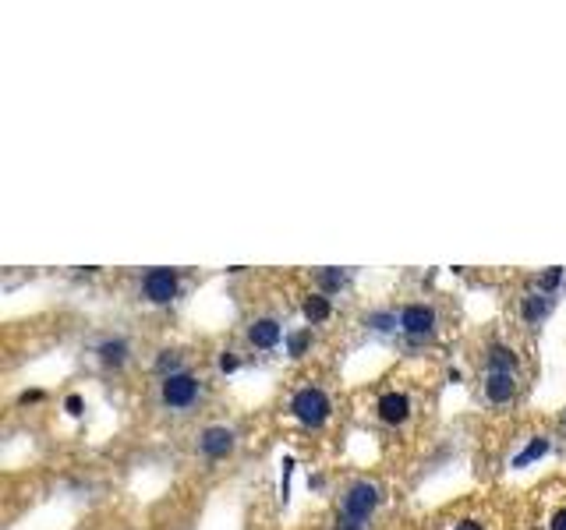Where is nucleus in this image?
I'll use <instances>...</instances> for the list:
<instances>
[{
  "label": "nucleus",
  "mask_w": 566,
  "mask_h": 530,
  "mask_svg": "<svg viewBox=\"0 0 566 530\" xmlns=\"http://www.w3.org/2000/svg\"><path fill=\"white\" fill-rule=\"evenodd\" d=\"M291 414L305 424V428H319L330 421V396L323 389H298L294 400H291Z\"/></svg>",
  "instance_id": "nucleus-1"
},
{
  "label": "nucleus",
  "mask_w": 566,
  "mask_h": 530,
  "mask_svg": "<svg viewBox=\"0 0 566 530\" xmlns=\"http://www.w3.org/2000/svg\"><path fill=\"white\" fill-rule=\"evenodd\" d=\"M400 329H404V336L411 343H421V340H428L435 333V312L428 304H407L400 312Z\"/></svg>",
  "instance_id": "nucleus-2"
},
{
  "label": "nucleus",
  "mask_w": 566,
  "mask_h": 530,
  "mask_svg": "<svg viewBox=\"0 0 566 530\" xmlns=\"http://www.w3.org/2000/svg\"><path fill=\"white\" fill-rule=\"evenodd\" d=\"M159 396H163V403H167V407L184 410V407H191V403L198 400V378H195V375H188V371L170 375V378H163Z\"/></svg>",
  "instance_id": "nucleus-3"
},
{
  "label": "nucleus",
  "mask_w": 566,
  "mask_h": 530,
  "mask_svg": "<svg viewBox=\"0 0 566 530\" xmlns=\"http://www.w3.org/2000/svg\"><path fill=\"white\" fill-rule=\"evenodd\" d=\"M375 505H379V488H375V484H368V481H358V484H351V491L344 495V516L368 519Z\"/></svg>",
  "instance_id": "nucleus-4"
},
{
  "label": "nucleus",
  "mask_w": 566,
  "mask_h": 530,
  "mask_svg": "<svg viewBox=\"0 0 566 530\" xmlns=\"http://www.w3.org/2000/svg\"><path fill=\"white\" fill-rule=\"evenodd\" d=\"M142 290L152 304H170L177 297V273L174 269H149L142 280Z\"/></svg>",
  "instance_id": "nucleus-5"
},
{
  "label": "nucleus",
  "mask_w": 566,
  "mask_h": 530,
  "mask_svg": "<svg viewBox=\"0 0 566 530\" xmlns=\"http://www.w3.org/2000/svg\"><path fill=\"white\" fill-rule=\"evenodd\" d=\"M234 445H237V435H234L230 428H205V431H202V438H198V449H202L209 460H223V456H230V452H234Z\"/></svg>",
  "instance_id": "nucleus-6"
},
{
  "label": "nucleus",
  "mask_w": 566,
  "mask_h": 530,
  "mask_svg": "<svg viewBox=\"0 0 566 530\" xmlns=\"http://www.w3.org/2000/svg\"><path fill=\"white\" fill-rule=\"evenodd\" d=\"M485 396H488L492 403H510V400L517 396L513 375H510V371H488V378H485Z\"/></svg>",
  "instance_id": "nucleus-7"
},
{
  "label": "nucleus",
  "mask_w": 566,
  "mask_h": 530,
  "mask_svg": "<svg viewBox=\"0 0 566 530\" xmlns=\"http://www.w3.org/2000/svg\"><path fill=\"white\" fill-rule=\"evenodd\" d=\"M379 417H383L386 424H404V421L411 417V400H407L404 393H386V396L379 400Z\"/></svg>",
  "instance_id": "nucleus-8"
},
{
  "label": "nucleus",
  "mask_w": 566,
  "mask_h": 530,
  "mask_svg": "<svg viewBox=\"0 0 566 530\" xmlns=\"http://www.w3.org/2000/svg\"><path fill=\"white\" fill-rule=\"evenodd\" d=\"M248 340H251L255 347H262V350L276 347V343H279V322H276V319H258V322H251Z\"/></svg>",
  "instance_id": "nucleus-9"
},
{
  "label": "nucleus",
  "mask_w": 566,
  "mask_h": 530,
  "mask_svg": "<svg viewBox=\"0 0 566 530\" xmlns=\"http://www.w3.org/2000/svg\"><path fill=\"white\" fill-rule=\"evenodd\" d=\"M520 312H524V319H527L531 326H538V322L552 312V297H545V294H531V297H524Z\"/></svg>",
  "instance_id": "nucleus-10"
},
{
  "label": "nucleus",
  "mask_w": 566,
  "mask_h": 530,
  "mask_svg": "<svg viewBox=\"0 0 566 530\" xmlns=\"http://www.w3.org/2000/svg\"><path fill=\"white\" fill-rule=\"evenodd\" d=\"M485 361H488V371H510L513 375V368H517V354L510 347H502V343H492Z\"/></svg>",
  "instance_id": "nucleus-11"
},
{
  "label": "nucleus",
  "mask_w": 566,
  "mask_h": 530,
  "mask_svg": "<svg viewBox=\"0 0 566 530\" xmlns=\"http://www.w3.org/2000/svg\"><path fill=\"white\" fill-rule=\"evenodd\" d=\"M100 361H103L107 368H121V364L128 361V343H124V340H107V343H100Z\"/></svg>",
  "instance_id": "nucleus-12"
},
{
  "label": "nucleus",
  "mask_w": 566,
  "mask_h": 530,
  "mask_svg": "<svg viewBox=\"0 0 566 530\" xmlns=\"http://www.w3.org/2000/svg\"><path fill=\"white\" fill-rule=\"evenodd\" d=\"M545 452H548V438H531V442H527V449L513 456V467H527V463L541 460Z\"/></svg>",
  "instance_id": "nucleus-13"
},
{
  "label": "nucleus",
  "mask_w": 566,
  "mask_h": 530,
  "mask_svg": "<svg viewBox=\"0 0 566 530\" xmlns=\"http://www.w3.org/2000/svg\"><path fill=\"white\" fill-rule=\"evenodd\" d=\"M305 319L315 326V322H326L330 319V297H323V294H315V297H308L305 301Z\"/></svg>",
  "instance_id": "nucleus-14"
},
{
  "label": "nucleus",
  "mask_w": 566,
  "mask_h": 530,
  "mask_svg": "<svg viewBox=\"0 0 566 530\" xmlns=\"http://www.w3.org/2000/svg\"><path fill=\"white\" fill-rule=\"evenodd\" d=\"M177 368H181V354H177V350H163V354L156 357V371H159L163 378H170V375H181Z\"/></svg>",
  "instance_id": "nucleus-15"
},
{
  "label": "nucleus",
  "mask_w": 566,
  "mask_h": 530,
  "mask_svg": "<svg viewBox=\"0 0 566 530\" xmlns=\"http://www.w3.org/2000/svg\"><path fill=\"white\" fill-rule=\"evenodd\" d=\"M562 276H566V269H559V265H552V269H545L541 276H538V290L541 294H552L559 283H562Z\"/></svg>",
  "instance_id": "nucleus-16"
},
{
  "label": "nucleus",
  "mask_w": 566,
  "mask_h": 530,
  "mask_svg": "<svg viewBox=\"0 0 566 530\" xmlns=\"http://www.w3.org/2000/svg\"><path fill=\"white\" fill-rule=\"evenodd\" d=\"M347 283V273H340V269H319V287L323 290H340Z\"/></svg>",
  "instance_id": "nucleus-17"
},
{
  "label": "nucleus",
  "mask_w": 566,
  "mask_h": 530,
  "mask_svg": "<svg viewBox=\"0 0 566 530\" xmlns=\"http://www.w3.org/2000/svg\"><path fill=\"white\" fill-rule=\"evenodd\" d=\"M308 343H312V333H308V329L294 333V336L287 340V350H291V357H301V354L308 350Z\"/></svg>",
  "instance_id": "nucleus-18"
},
{
  "label": "nucleus",
  "mask_w": 566,
  "mask_h": 530,
  "mask_svg": "<svg viewBox=\"0 0 566 530\" xmlns=\"http://www.w3.org/2000/svg\"><path fill=\"white\" fill-rule=\"evenodd\" d=\"M365 322H368V326H375V329H383V333H386V329H393V326H397V315H390V312H372V315H368V319H365Z\"/></svg>",
  "instance_id": "nucleus-19"
},
{
  "label": "nucleus",
  "mask_w": 566,
  "mask_h": 530,
  "mask_svg": "<svg viewBox=\"0 0 566 530\" xmlns=\"http://www.w3.org/2000/svg\"><path fill=\"white\" fill-rule=\"evenodd\" d=\"M291 470H294V460L287 456V460H283V484H279V491H283V498H287V495H291Z\"/></svg>",
  "instance_id": "nucleus-20"
},
{
  "label": "nucleus",
  "mask_w": 566,
  "mask_h": 530,
  "mask_svg": "<svg viewBox=\"0 0 566 530\" xmlns=\"http://www.w3.org/2000/svg\"><path fill=\"white\" fill-rule=\"evenodd\" d=\"M337 530H365V519H354V516H340V519H337Z\"/></svg>",
  "instance_id": "nucleus-21"
},
{
  "label": "nucleus",
  "mask_w": 566,
  "mask_h": 530,
  "mask_svg": "<svg viewBox=\"0 0 566 530\" xmlns=\"http://www.w3.org/2000/svg\"><path fill=\"white\" fill-rule=\"evenodd\" d=\"M64 407H68V414H71V417H82V396H68V403H64Z\"/></svg>",
  "instance_id": "nucleus-22"
},
{
  "label": "nucleus",
  "mask_w": 566,
  "mask_h": 530,
  "mask_svg": "<svg viewBox=\"0 0 566 530\" xmlns=\"http://www.w3.org/2000/svg\"><path fill=\"white\" fill-rule=\"evenodd\" d=\"M219 371H237V357H234V354H223V357H219Z\"/></svg>",
  "instance_id": "nucleus-23"
},
{
  "label": "nucleus",
  "mask_w": 566,
  "mask_h": 530,
  "mask_svg": "<svg viewBox=\"0 0 566 530\" xmlns=\"http://www.w3.org/2000/svg\"><path fill=\"white\" fill-rule=\"evenodd\" d=\"M552 530H566V509H559V512L552 516Z\"/></svg>",
  "instance_id": "nucleus-24"
},
{
  "label": "nucleus",
  "mask_w": 566,
  "mask_h": 530,
  "mask_svg": "<svg viewBox=\"0 0 566 530\" xmlns=\"http://www.w3.org/2000/svg\"><path fill=\"white\" fill-rule=\"evenodd\" d=\"M457 530H485L478 519H464V523H457Z\"/></svg>",
  "instance_id": "nucleus-25"
},
{
  "label": "nucleus",
  "mask_w": 566,
  "mask_h": 530,
  "mask_svg": "<svg viewBox=\"0 0 566 530\" xmlns=\"http://www.w3.org/2000/svg\"><path fill=\"white\" fill-rule=\"evenodd\" d=\"M36 400H43V393H22V403H36Z\"/></svg>",
  "instance_id": "nucleus-26"
}]
</instances>
